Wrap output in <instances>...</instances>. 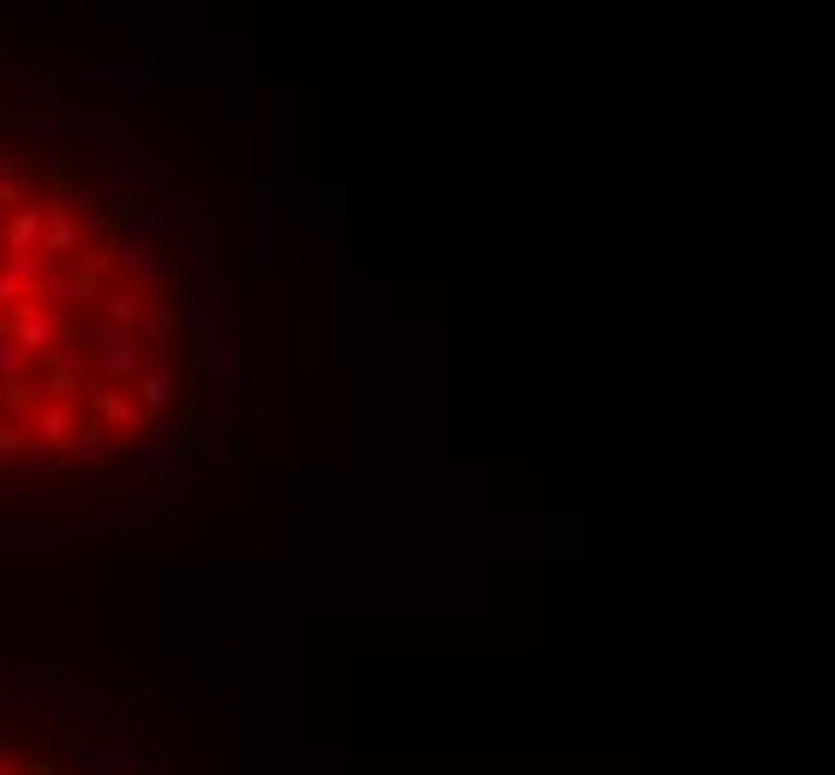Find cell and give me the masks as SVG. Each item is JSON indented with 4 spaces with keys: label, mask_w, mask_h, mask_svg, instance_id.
I'll use <instances>...</instances> for the list:
<instances>
[{
    "label": "cell",
    "mask_w": 835,
    "mask_h": 775,
    "mask_svg": "<svg viewBox=\"0 0 835 775\" xmlns=\"http://www.w3.org/2000/svg\"><path fill=\"white\" fill-rule=\"evenodd\" d=\"M84 400L96 405V417H102V424H120V429H144V405H137V400H125L120 388H102V383H90V388H84Z\"/></svg>",
    "instance_id": "4"
},
{
    "label": "cell",
    "mask_w": 835,
    "mask_h": 775,
    "mask_svg": "<svg viewBox=\"0 0 835 775\" xmlns=\"http://www.w3.org/2000/svg\"><path fill=\"white\" fill-rule=\"evenodd\" d=\"M90 775H125V758L120 752H90Z\"/></svg>",
    "instance_id": "12"
},
{
    "label": "cell",
    "mask_w": 835,
    "mask_h": 775,
    "mask_svg": "<svg viewBox=\"0 0 835 775\" xmlns=\"http://www.w3.org/2000/svg\"><path fill=\"white\" fill-rule=\"evenodd\" d=\"M43 233H48V215H43V209H19L7 227H0V251H7V257L43 251Z\"/></svg>",
    "instance_id": "5"
},
{
    "label": "cell",
    "mask_w": 835,
    "mask_h": 775,
    "mask_svg": "<svg viewBox=\"0 0 835 775\" xmlns=\"http://www.w3.org/2000/svg\"><path fill=\"white\" fill-rule=\"evenodd\" d=\"M7 335H12V340H19V347H24V352H31V359H48V352H55V347H60V340H66V335H72V328H66V323H60V316H55V311H48V304H36V299H24V304H19V316H12V328H7Z\"/></svg>",
    "instance_id": "1"
},
{
    "label": "cell",
    "mask_w": 835,
    "mask_h": 775,
    "mask_svg": "<svg viewBox=\"0 0 835 775\" xmlns=\"http://www.w3.org/2000/svg\"><path fill=\"white\" fill-rule=\"evenodd\" d=\"M48 233H43V251H48V257H66V251H78V215H72L66 209V192H55V197H48Z\"/></svg>",
    "instance_id": "2"
},
{
    "label": "cell",
    "mask_w": 835,
    "mask_h": 775,
    "mask_svg": "<svg viewBox=\"0 0 835 775\" xmlns=\"http://www.w3.org/2000/svg\"><path fill=\"white\" fill-rule=\"evenodd\" d=\"M36 436H43L48 448H66V441H78V424H72L66 405H43V412H36Z\"/></svg>",
    "instance_id": "7"
},
{
    "label": "cell",
    "mask_w": 835,
    "mask_h": 775,
    "mask_svg": "<svg viewBox=\"0 0 835 775\" xmlns=\"http://www.w3.org/2000/svg\"><path fill=\"white\" fill-rule=\"evenodd\" d=\"M102 371H113V376H137V371H144V347H137L132 328H108L102 323Z\"/></svg>",
    "instance_id": "3"
},
{
    "label": "cell",
    "mask_w": 835,
    "mask_h": 775,
    "mask_svg": "<svg viewBox=\"0 0 835 775\" xmlns=\"http://www.w3.org/2000/svg\"><path fill=\"white\" fill-rule=\"evenodd\" d=\"M19 775H60V764H55V758H36V764H24Z\"/></svg>",
    "instance_id": "13"
},
{
    "label": "cell",
    "mask_w": 835,
    "mask_h": 775,
    "mask_svg": "<svg viewBox=\"0 0 835 775\" xmlns=\"http://www.w3.org/2000/svg\"><path fill=\"white\" fill-rule=\"evenodd\" d=\"M144 316H149L144 287H120V292H108V299H102V323L108 328H137Z\"/></svg>",
    "instance_id": "6"
},
{
    "label": "cell",
    "mask_w": 835,
    "mask_h": 775,
    "mask_svg": "<svg viewBox=\"0 0 835 775\" xmlns=\"http://www.w3.org/2000/svg\"><path fill=\"white\" fill-rule=\"evenodd\" d=\"M144 328H149V347L168 352V347H173V304H149Z\"/></svg>",
    "instance_id": "8"
},
{
    "label": "cell",
    "mask_w": 835,
    "mask_h": 775,
    "mask_svg": "<svg viewBox=\"0 0 835 775\" xmlns=\"http://www.w3.org/2000/svg\"><path fill=\"white\" fill-rule=\"evenodd\" d=\"M78 453H84L90 465H102V460H108V429H102V424H84V429H78Z\"/></svg>",
    "instance_id": "10"
},
{
    "label": "cell",
    "mask_w": 835,
    "mask_h": 775,
    "mask_svg": "<svg viewBox=\"0 0 835 775\" xmlns=\"http://www.w3.org/2000/svg\"><path fill=\"white\" fill-rule=\"evenodd\" d=\"M24 359H31V352H24V347H19V340H12V335H0V376H7V383H12V376H19V371H24Z\"/></svg>",
    "instance_id": "11"
},
{
    "label": "cell",
    "mask_w": 835,
    "mask_h": 775,
    "mask_svg": "<svg viewBox=\"0 0 835 775\" xmlns=\"http://www.w3.org/2000/svg\"><path fill=\"white\" fill-rule=\"evenodd\" d=\"M7 328H12V316H7V304H0V335H7Z\"/></svg>",
    "instance_id": "14"
},
{
    "label": "cell",
    "mask_w": 835,
    "mask_h": 775,
    "mask_svg": "<svg viewBox=\"0 0 835 775\" xmlns=\"http://www.w3.org/2000/svg\"><path fill=\"white\" fill-rule=\"evenodd\" d=\"M137 393H144V400H137V405H144V417H161V412H168V400H173V393H168V376H161V371H149Z\"/></svg>",
    "instance_id": "9"
}]
</instances>
